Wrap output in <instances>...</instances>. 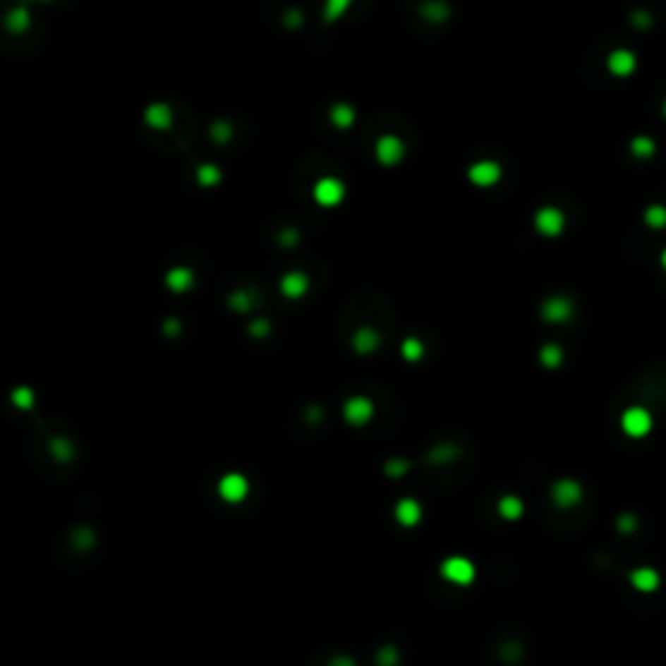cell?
I'll use <instances>...</instances> for the list:
<instances>
[{
	"label": "cell",
	"mask_w": 666,
	"mask_h": 666,
	"mask_svg": "<svg viewBox=\"0 0 666 666\" xmlns=\"http://www.w3.org/2000/svg\"><path fill=\"white\" fill-rule=\"evenodd\" d=\"M440 575L453 586H468V583L476 578V567L471 559L461 557V555H453V557H445L440 565Z\"/></svg>",
	"instance_id": "6da1fadb"
},
{
	"label": "cell",
	"mask_w": 666,
	"mask_h": 666,
	"mask_svg": "<svg viewBox=\"0 0 666 666\" xmlns=\"http://www.w3.org/2000/svg\"><path fill=\"white\" fill-rule=\"evenodd\" d=\"M619 427H622V432L627 435V437L638 440V437H646V435L650 432V427H653V416H650L648 408L630 406V408H624L622 419H619Z\"/></svg>",
	"instance_id": "7a4b0ae2"
},
{
	"label": "cell",
	"mask_w": 666,
	"mask_h": 666,
	"mask_svg": "<svg viewBox=\"0 0 666 666\" xmlns=\"http://www.w3.org/2000/svg\"><path fill=\"white\" fill-rule=\"evenodd\" d=\"M565 224H567V219L557 206H541L539 211L533 214V229H536L541 237H559V234L565 232Z\"/></svg>",
	"instance_id": "3957f363"
},
{
	"label": "cell",
	"mask_w": 666,
	"mask_h": 666,
	"mask_svg": "<svg viewBox=\"0 0 666 666\" xmlns=\"http://www.w3.org/2000/svg\"><path fill=\"white\" fill-rule=\"evenodd\" d=\"M313 198H315L317 206L336 208L346 198V185H344L339 177H320V180L313 185Z\"/></svg>",
	"instance_id": "277c9868"
},
{
	"label": "cell",
	"mask_w": 666,
	"mask_h": 666,
	"mask_svg": "<svg viewBox=\"0 0 666 666\" xmlns=\"http://www.w3.org/2000/svg\"><path fill=\"white\" fill-rule=\"evenodd\" d=\"M406 154V146L396 133H383L375 141V159L383 166H396Z\"/></svg>",
	"instance_id": "5b68a950"
},
{
	"label": "cell",
	"mask_w": 666,
	"mask_h": 666,
	"mask_svg": "<svg viewBox=\"0 0 666 666\" xmlns=\"http://www.w3.org/2000/svg\"><path fill=\"white\" fill-rule=\"evenodd\" d=\"M466 177L474 188H492V185H497L502 180V166L497 162H492V159H479V162L468 166Z\"/></svg>",
	"instance_id": "8992f818"
},
{
	"label": "cell",
	"mask_w": 666,
	"mask_h": 666,
	"mask_svg": "<svg viewBox=\"0 0 666 666\" xmlns=\"http://www.w3.org/2000/svg\"><path fill=\"white\" fill-rule=\"evenodd\" d=\"M373 416H375V406L367 396H351V399H346V404H344V419H346V425L365 427L373 422Z\"/></svg>",
	"instance_id": "52a82bcc"
},
{
	"label": "cell",
	"mask_w": 666,
	"mask_h": 666,
	"mask_svg": "<svg viewBox=\"0 0 666 666\" xmlns=\"http://www.w3.org/2000/svg\"><path fill=\"white\" fill-rule=\"evenodd\" d=\"M550 492H552V502L562 510L575 508L583 500V487L575 482V479H557V482L552 484Z\"/></svg>",
	"instance_id": "ba28073f"
},
{
	"label": "cell",
	"mask_w": 666,
	"mask_h": 666,
	"mask_svg": "<svg viewBox=\"0 0 666 666\" xmlns=\"http://www.w3.org/2000/svg\"><path fill=\"white\" fill-rule=\"evenodd\" d=\"M217 490H219V497L224 500V502H229V505H234V502H242V500L248 497L250 484L242 474L232 471V474H224L222 479H219Z\"/></svg>",
	"instance_id": "9c48e42d"
},
{
	"label": "cell",
	"mask_w": 666,
	"mask_h": 666,
	"mask_svg": "<svg viewBox=\"0 0 666 666\" xmlns=\"http://www.w3.org/2000/svg\"><path fill=\"white\" fill-rule=\"evenodd\" d=\"M143 123H146V128H151V131L164 133V131H169L172 123H175V112H172V107H169L166 102H151L149 107L143 109Z\"/></svg>",
	"instance_id": "30bf717a"
},
{
	"label": "cell",
	"mask_w": 666,
	"mask_h": 666,
	"mask_svg": "<svg viewBox=\"0 0 666 666\" xmlns=\"http://www.w3.org/2000/svg\"><path fill=\"white\" fill-rule=\"evenodd\" d=\"M573 302L567 300V297H562V294H555V297H550V300L541 305V317L547 320V323H567L570 317H573Z\"/></svg>",
	"instance_id": "8fae6325"
},
{
	"label": "cell",
	"mask_w": 666,
	"mask_h": 666,
	"mask_svg": "<svg viewBox=\"0 0 666 666\" xmlns=\"http://www.w3.org/2000/svg\"><path fill=\"white\" fill-rule=\"evenodd\" d=\"M607 68H609V73H612V75H617V78H624V75H630L635 68H638V58H635L633 50L617 47V50L609 52Z\"/></svg>",
	"instance_id": "7c38bea8"
},
{
	"label": "cell",
	"mask_w": 666,
	"mask_h": 666,
	"mask_svg": "<svg viewBox=\"0 0 666 666\" xmlns=\"http://www.w3.org/2000/svg\"><path fill=\"white\" fill-rule=\"evenodd\" d=\"M279 289H281V294L286 297V300H300V297H305V294H308L310 281H308V276L302 274V271H289V274L281 276Z\"/></svg>",
	"instance_id": "4fadbf2b"
},
{
	"label": "cell",
	"mask_w": 666,
	"mask_h": 666,
	"mask_svg": "<svg viewBox=\"0 0 666 666\" xmlns=\"http://www.w3.org/2000/svg\"><path fill=\"white\" fill-rule=\"evenodd\" d=\"M393 516H396V521H399L404 528H414V526L422 521V505H419L416 500H411V497H404V500H399V502H396Z\"/></svg>",
	"instance_id": "5bb4252c"
},
{
	"label": "cell",
	"mask_w": 666,
	"mask_h": 666,
	"mask_svg": "<svg viewBox=\"0 0 666 666\" xmlns=\"http://www.w3.org/2000/svg\"><path fill=\"white\" fill-rule=\"evenodd\" d=\"M193 281H195V274H193V268L188 266H175L169 268L164 276V284L169 291H175V294H183V291L193 289Z\"/></svg>",
	"instance_id": "9a60e30c"
},
{
	"label": "cell",
	"mask_w": 666,
	"mask_h": 666,
	"mask_svg": "<svg viewBox=\"0 0 666 666\" xmlns=\"http://www.w3.org/2000/svg\"><path fill=\"white\" fill-rule=\"evenodd\" d=\"M328 120H331L333 128L349 131L351 125H354V120H357V109L351 107V104H346V102H336V104H331V109H328Z\"/></svg>",
	"instance_id": "2e32d148"
},
{
	"label": "cell",
	"mask_w": 666,
	"mask_h": 666,
	"mask_svg": "<svg viewBox=\"0 0 666 666\" xmlns=\"http://www.w3.org/2000/svg\"><path fill=\"white\" fill-rule=\"evenodd\" d=\"M377 346H380V333L375 328H359L351 336V349L357 354H373Z\"/></svg>",
	"instance_id": "e0dca14e"
},
{
	"label": "cell",
	"mask_w": 666,
	"mask_h": 666,
	"mask_svg": "<svg viewBox=\"0 0 666 666\" xmlns=\"http://www.w3.org/2000/svg\"><path fill=\"white\" fill-rule=\"evenodd\" d=\"M630 583H633L635 591L650 593L658 588V573L653 567H635L633 573H630Z\"/></svg>",
	"instance_id": "ac0fdd59"
},
{
	"label": "cell",
	"mask_w": 666,
	"mask_h": 666,
	"mask_svg": "<svg viewBox=\"0 0 666 666\" xmlns=\"http://www.w3.org/2000/svg\"><path fill=\"white\" fill-rule=\"evenodd\" d=\"M222 169H219V164H214V162H203V164H198V169H195V183L200 185V188H217L219 183H222Z\"/></svg>",
	"instance_id": "d6986e66"
},
{
	"label": "cell",
	"mask_w": 666,
	"mask_h": 666,
	"mask_svg": "<svg viewBox=\"0 0 666 666\" xmlns=\"http://www.w3.org/2000/svg\"><path fill=\"white\" fill-rule=\"evenodd\" d=\"M32 26V13L24 8V6H18V8H11L8 13H6V29L13 34H24L26 29Z\"/></svg>",
	"instance_id": "ffe728a7"
},
{
	"label": "cell",
	"mask_w": 666,
	"mask_h": 666,
	"mask_svg": "<svg viewBox=\"0 0 666 666\" xmlns=\"http://www.w3.org/2000/svg\"><path fill=\"white\" fill-rule=\"evenodd\" d=\"M497 513H500V518H505V521H518V518L523 516V500L516 497V495H505V497H500Z\"/></svg>",
	"instance_id": "44dd1931"
},
{
	"label": "cell",
	"mask_w": 666,
	"mask_h": 666,
	"mask_svg": "<svg viewBox=\"0 0 666 666\" xmlns=\"http://www.w3.org/2000/svg\"><path fill=\"white\" fill-rule=\"evenodd\" d=\"M562 359H565V351H562V346L559 344H544L539 349V362L547 370H555V367L562 365Z\"/></svg>",
	"instance_id": "7402d4cb"
},
{
	"label": "cell",
	"mask_w": 666,
	"mask_h": 666,
	"mask_svg": "<svg viewBox=\"0 0 666 666\" xmlns=\"http://www.w3.org/2000/svg\"><path fill=\"white\" fill-rule=\"evenodd\" d=\"M422 16H425L430 24H442V21H448L450 8L445 3H440V0H430V3L422 6Z\"/></svg>",
	"instance_id": "603a6c76"
},
{
	"label": "cell",
	"mask_w": 666,
	"mask_h": 666,
	"mask_svg": "<svg viewBox=\"0 0 666 666\" xmlns=\"http://www.w3.org/2000/svg\"><path fill=\"white\" fill-rule=\"evenodd\" d=\"M226 305L234 310V313H250L253 310V305H255V294L248 289H237L229 294V300H226Z\"/></svg>",
	"instance_id": "cb8c5ba5"
},
{
	"label": "cell",
	"mask_w": 666,
	"mask_h": 666,
	"mask_svg": "<svg viewBox=\"0 0 666 666\" xmlns=\"http://www.w3.org/2000/svg\"><path fill=\"white\" fill-rule=\"evenodd\" d=\"M354 3V0H325L323 3V21L325 24H333V21H339V18L349 11V6Z\"/></svg>",
	"instance_id": "d4e9b609"
},
{
	"label": "cell",
	"mask_w": 666,
	"mask_h": 666,
	"mask_svg": "<svg viewBox=\"0 0 666 666\" xmlns=\"http://www.w3.org/2000/svg\"><path fill=\"white\" fill-rule=\"evenodd\" d=\"M653 151H656V141H653L650 135H635L633 141H630V154L638 159L650 157Z\"/></svg>",
	"instance_id": "484cf974"
},
{
	"label": "cell",
	"mask_w": 666,
	"mask_h": 666,
	"mask_svg": "<svg viewBox=\"0 0 666 666\" xmlns=\"http://www.w3.org/2000/svg\"><path fill=\"white\" fill-rule=\"evenodd\" d=\"M401 357L406 359V362H419V359L425 357V344L414 339V336H408L406 341L401 344Z\"/></svg>",
	"instance_id": "4316f807"
},
{
	"label": "cell",
	"mask_w": 666,
	"mask_h": 666,
	"mask_svg": "<svg viewBox=\"0 0 666 666\" xmlns=\"http://www.w3.org/2000/svg\"><path fill=\"white\" fill-rule=\"evenodd\" d=\"M453 458H458V448H453V445H435V448L430 450L427 461H430V464H448Z\"/></svg>",
	"instance_id": "83f0119b"
},
{
	"label": "cell",
	"mask_w": 666,
	"mask_h": 666,
	"mask_svg": "<svg viewBox=\"0 0 666 666\" xmlns=\"http://www.w3.org/2000/svg\"><path fill=\"white\" fill-rule=\"evenodd\" d=\"M643 219H646V224H648V226H653V229H661V226L666 224V208L658 206V203H653V206L646 208Z\"/></svg>",
	"instance_id": "f1b7e54d"
},
{
	"label": "cell",
	"mask_w": 666,
	"mask_h": 666,
	"mask_svg": "<svg viewBox=\"0 0 666 666\" xmlns=\"http://www.w3.org/2000/svg\"><path fill=\"white\" fill-rule=\"evenodd\" d=\"M208 133H211V138H214L217 143H226L229 138H232L234 131H232V125L226 123V120H217V123L208 128Z\"/></svg>",
	"instance_id": "f546056e"
},
{
	"label": "cell",
	"mask_w": 666,
	"mask_h": 666,
	"mask_svg": "<svg viewBox=\"0 0 666 666\" xmlns=\"http://www.w3.org/2000/svg\"><path fill=\"white\" fill-rule=\"evenodd\" d=\"M375 664L377 666H396L399 664V650H396V646H383V648L377 650V656H375Z\"/></svg>",
	"instance_id": "4dcf8cb0"
},
{
	"label": "cell",
	"mask_w": 666,
	"mask_h": 666,
	"mask_svg": "<svg viewBox=\"0 0 666 666\" xmlns=\"http://www.w3.org/2000/svg\"><path fill=\"white\" fill-rule=\"evenodd\" d=\"M406 471H408V464L404 458H393V461L385 464V474L388 476H404Z\"/></svg>",
	"instance_id": "1f68e13d"
},
{
	"label": "cell",
	"mask_w": 666,
	"mask_h": 666,
	"mask_svg": "<svg viewBox=\"0 0 666 666\" xmlns=\"http://www.w3.org/2000/svg\"><path fill=\"white\" fill-rule=\"evenodd\" d=\"M248 333L250 336H255V339H263V336L271 333V323L263 320V317H260V320H253V323L248 325Z\"/></svg>",
	"instance_id": "d6a6232c"
},
{
	"label": "cell",
	"mask_w": 666,
	"mask_h": 666,
	"mask_svg": "<svg viewBox=\"0 0 666 666\" xmlns=\"http://www.w3.org/2000/svg\"><path fill=\"white\" fill-rule=\"evenodd\" d=\"M617 528L622 533H633L635 531V518L633 516H619L617 518Z\"/></svg>",
	"instance_id": "836d02e7"
},
{
	"label": "cell",
	"mask_w": 666,
	"mask_h": 666,
	"mask_svg": "<svg viewBox=\"0 0 666 666\" xmlns=\"http://www.w3.org/2000/svg\"><path fill=\"white\" fill-rule=\"evenodd\" d=\"M284 24H286V26H300L302 24V13H300V11H286Z\"/></svg>",
	"instance_id": "e575fe53"
},
{
	"label": "cell",
	"mask_w": 666,
	"mask_h": 666,
	"mask_svg": "<svg viewBox=\"0 0 666 666\" xmlns=\"http://www.w3.org/2000/svg\"><path fill=\"white\" fill-rule=\"evenodd\" d=\"M633 24L638 26V29H643V26L650 24V16L648 13H643V11H638V13H633Z\"/></svg>",
	"instance_id": "d590c367"
},
{
	"label": "cell",
	"mask_w": 666,
	"mask_h": 666,
	"mask_svg": "<svg viewBox=\"0 0 666 666\" xmlns=\"http://www.w3.org/2000/svg\"><path fill=\"white\" fill-rule=\"evenodd\" d=\"M328 666H357V664H354V658L349 656H333Z\"/></svg>",
	"instance_id": "8d00e7d4"
},
{
	"label": "cell",
	"mask_w": 666,
	"mask_h": 666,
	"mask_svg": "<svg viewBox=\"0 0 666 666\" xmlns=\"http://www.w3.org/2000/svg\"><path fill=\"white\" fill-rule=\"evenodd\" d=\"M294 242H297V232H294V229H284L281 245H294Z\"/></svg>",
	"instance_id": "74e56055"
},
{
	"label": "cell",
	"mask_w": 666,
	"mask_h": 666,
	"mask_svg": "<svg viewBox=\"0 0 666 666\" xmlns=\"http://www.w3.org/2000/svg\"><path fill=\"white\" fill-rule=\"evenodd\" d=\"M164 331H169V333H177V331H180V323H177V320H166Z\"/></svg>",
	"instance_id": "f35d334b"
},
{
	"label": "cell",
	"mask_w": 666,
	"mask_h": 666,
	"mask_svg": "<svg viewBox=\"0 0 666 666\" xmlns=\"http://www.w3.org/2000/svg\"><path fill=\"white\" fill-rule=\"evenodd\" d=\"M42 3H50V0H42Z\"/></svg>",
	"instance_id": "ab89813d"
}]
</instances>
